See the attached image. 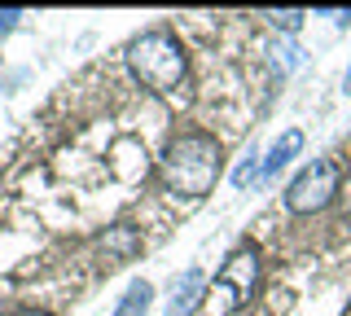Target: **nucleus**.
Wrapping results in <instances>:
<instances>
[{"mask_svg": "<svg viewBox=\"0 0 351 316\" xmlns=\"http://www.w3.org/2000/svg\"><path fill=\"white\" fill-rule=\"evenodd\" d=\"M128 71L136 75L149 93H176L184 84L189 62H184L180 40H176L167 27H154V31H145V36H136L128 45Z\"/></svg>", "mask_w": 351, "mask_h": 316, "instance_id": "nucleus-2", "label": "nucleus"}, {"mask_svg": "<svg viewBox=\"0 0 351 316\" xmlns=\"http://www.w3.org/2000/svg\"><path fill=\"white\" fill-rule=\"evenodd\" d=\"M149 299H154L149 281H132V286L123 290V299H119V308L110 312V316H145L149 312Z\"/></svg>", "mask_w": 351, "mask_h": 316, "instance_id": "nucleus-8", "label": "nucleus"}, {"mask_svg": "<svg viewBox=\"0 0 351 316\" xmlns=\"http://www.w3.org/2000/svg\"><path fill=\"white\" fill-rule=\"evenodd\" d=\"M277 62H281V71L303 66V49H299V45H281V49H277Z\"/></svg>", "mask_w": 351, "mask_h": 316, "instance_id": "nucleus-11", "label": "nucleus"}, {"mask_svg": "<svg viewBox=\"0 0 351 316\" xmlns=\"http://www.w3.org/2000/svg\"><path fill=\"white\" fill-rule=\"evenodd\" d=\"M14 316H49V312H40V308H18Z\"/></svg>", "mask_w": 351, "mask_h": 316, "instance_id": "nucleus-14", "label": "nucleus"}, {"mask_svg": "<svg viewBox=\"0 0 351 316\" xmlns=\"http://www.w3.org/2000/svg\"><path fill=\"white\" fill-rule=\"evenodd\" d=\"M219 141L189 127V132H176L167 141L158 158V171H162V189L167 193H180V198H206L219 180Z\"/></svg>", "mask_w": 351, "mask_h": 316, "instance_id": "nucleus-1", "label": "nucleus"}, {"mask_svg": "<svg viewBox=\"0 0 351 316\" xmlns=\"http://www.w3.org/2000/svg\"><path fill=\"white\" fill-rule=\"evenodd\" d=\"M303 149V132L299 127H290V132H281L277 141H272L268 158H263V176H277V171L285 167V162H294V154Z\"/></svg>", "mask_w": 351, "mask_h": 316, "instance_id": "nucleus-6", "label": "nucleus"}, {"mask_svg": "<svg viewBox=\"0 0 351 316\" xmlns=\"http://www.w3.org/2000/svg\"><path fill=\"white\" fill-rule=\"evenodd\" d=\"M338 193H343V198H347V211H351V176L343 180V189H338Z\"/></svg>", "mask_w": 351, "mask_h": 316, "instance_id": "nucleus-13", "label": "nucleus"}, {"mask_svg": "<svg viewBox=\"0 0 351 316\" xmlns=\"http://www.w3.org/2000/svg\"><path fill=\"white\" fill-rule=\"evenodd\" d=\"M338 189H343V180H338V167H334V162H329V158L307 162L299 176L290 180V189H285V206H290L294 215L325 211V206L338 198Z\"/></svg>", "mask_w": 351, "mask_h": 316, "instance_id": "nucleus-3", "label": "nucleus"}, {"mask_svg": "<svg viewBox=\"0 0 351 316\" xmlns=\"http://www.w3.org/2000/svg\"><path fill=\"white\" fill-rule=\"evenodd\" d=\"M343 93H351V66H347V75H343Z\"/></svg>", "mask_w": 351, "mask_h": 316, "instance_id": "nucleus-15", "label": "nucleus"}, {"mask_svg": "<svg viewBox=\"0 0 351 316\" xmlns=\"http://www.w3.org/2000/svg\"><path fill=\"white\" fill-rule=\"evenodd\" d=\"M268 18H272L277 31H299L307 14H303V9H268Z\"/></svg>", "mask_w": 351, "mask_h": 316, "instance_id": "nucleus-10", "label": "nucleus"}, {"mask_svg": "<svg viewBox=\"0 0 351 316\" xmlns=\"http://www.w3.org/2000/svg\"><path fill=\"white\" fill-rule=\"evenodd\" d=\"M101 250H106V255L128 259V255H136V250H141V233L132 224H114V228H106V233H101Z\"/></svg>", "mask_w": 351, "mask_h": 316, "instance_id": "nucleus-7", "label": "nucleus"}, {"mask_svg": "<svg viewBox=\"0 0 351 316\" xmlns=\"http://www.w3.org/2000/svg\"><path fill=\"white\" fill-rule=\"evenodd\" d=\"M18 18H22V9H0V36H9L18 27Z\"/></svg>", "mask_w": 351, "mask_h": 316, "instance_id": "nucleus-12", "label": "nucleus"}, {"mask_svg": "<svg viewBox=\"0 0 351 316\" xmlns=\"http://www.w3.org/2000/svg\"><path fill=\"white\" fill-rule=\"evenodd\" d=\"M215 286L224 294H233V303H250L255 290H259V250L255 246H237L233 255L224 259Z\"/></svg>", "mask_w": 351, "mask_h": 316, "instance_id": "nucleus-4", "label": "nucleus"}, {"mask_svg": "<svg viewBox=\"0 0 351 316\" xmlns=\"http://www.w3.org/2000/svg\"><path fill=\"white\" fill-rule=\"evenodd\" d=\"M263 176V158H259V149H246V158L237 162L233 167V184L237 189H250V184H255Z\"/></svg>", "mask_w": 351, "mask_h": 316, "instance_id": "nucleus-9", "label": "nucleus"}, {"mask_svg": "<svg viewBox=\"0 0 351 316\" xmlns=\"http://www.w3.org/2000/svg\"><path fill=\"white\" fill-rule=\"evenodd\" d=\"M202 290H206V272L184 268L180 277L171 281V294H167V316H193V312H197V303H202Z\"/></svg>", "mask_w": 351, "mask_h": 316, "instance_id": "nucleus-5", "label": "nucleus"}]
</instances>
